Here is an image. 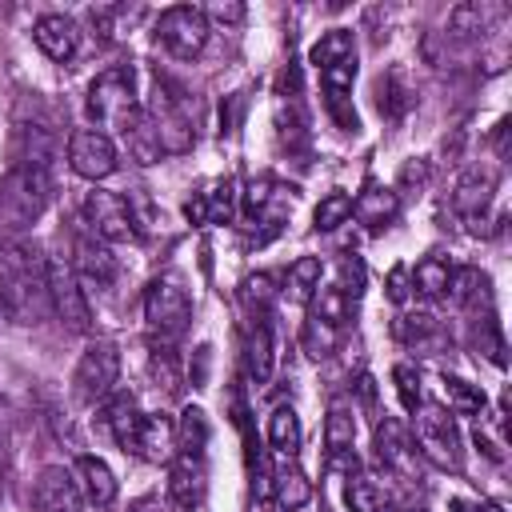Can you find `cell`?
<instances>
[{"label":"cell","mask_w":512,"mask_h":512,"mask_svg":"<svg viewBox=\"0 0 512 512\" xmlns=\"http://www.w3.org/2000/svg\"><path fill=\"white\" fill-rule=\"evenodd\" d=\"M132 512H172V508H168L160 496H140V500L132 504Z\"/></svg>","instance_id":"8d00e7d4"},{"label":"cell","mask_w":512,"mask_h":512,"mask_svg":"<svg viewBox=\"0 0 512 512\" xmlns=\"http://www.w3.org/2000/svg\"><path fill=\"white\" fill-rule=\"evenodd\" d=\"M144 320L152 332V344H176L192 320V300L188 288L176 272H164L148 284L144 292Z\"/></svg>","instance_id":"3957f363"},{"label":"cell","mask_w":512,"mask_h":512,"mask_svg":"<svg viewBox=\"0 0 512 512\" xmlns=\"http://www.w3.org/2000/svg\"><path fill=\"white\" fill-rule=\"evenodd\" d=\"M48 296H52V312L72 328V332H88L92 328V308L88 296L72 272V264H64L60 256L48 260Z\"/></svg>","instance_id":"9c48e42d"},{"label":"cell","mask_w":512,"mask_h":512,"mask_svg":"<svg viewBox=\"0 0 512 512\" xmlns=\"http://www.w3.org/2000/svg\"><path fill=\"white\" fill-rule=\"evenodd\" d=\"M404 276H408V268H392V276H388V296L392 300H404Z\"/></svg>","instance_id":"d590c367"},{"label":"cell","mask_w":512,"mask_h":512,"mask_svg":"<svg viewBox=\"0 0 512 512\" xmlns=\"http://www.w3.org/2000/svg\"><path fill=\"white\" fill-rule=\"evenodd\" d=\"M392 332H396L404 344H420V340H432V336L440 332V320H436L432 312H404V316L392 324Z\"/></svg>","instance_id":"1f68e13d"},{"label":"cell","mask_w":512,"mask_h":512,"mask_svg":"<svg viewBox=\"0 0 512 512\" xmlns=\"http://www.w3.org/2000/svg\"><path fill=\"white\" fill-rule=\"evenodd\" d=\"M248 372L256 384H264L272 376V324L264 312L256 316V324L248 332Z\"/></svg>","instance_id":"7402d4cb"},{"label":"cell","mask_w":512,"mask_h":512,"mask_svg":"<svg viewBox=\"0 0 512 512\" xmlns=\"http://www.w3.org/2000/svg\"><path fill=\"white\" fill-rule=\"evenodd\" d=\"M216 20H244V8L240 4H216V8H208Z\"/></svg>","instance_id":"74e56055"},{"label":"cell","mask_w":512,"mask_h":512,"mask_svg":"<svg viewBox=\"0 0 512 512\" xmlns=\"http://www.w3.org/2000/svg\"><path fill=\"white\" fill-rule=\"evenodd\" d=\"M480 512H504V508H500V504H484Z\"/></svg>","instance_id":"ab89813d"},{"label":"cell","mask_w":512,"mask_h":512,"mask_svg":"<svg viewBox=\"0 0 512 512\" xmlns=\"http://www.w3.org/2000/svg\"><path fill=\"white\" fill-rule=\"evenodd\" d=\"M200 200H204L208 220H232V208H236V188H232V180H224L216 192H204Z\"/></svg>","instance_id":"836d02e7"},{"label":"cell","mask_w":512,"mask_h":512,"mask_svg":"<svg viewBox=\"0 0 512 512\" xmlns=\"http://www.w3.org/2000/svg\"><path fill=\"white\" fill-rule=\"evenodd\" d=\"M448 284H452V268H448V260H440V256H424V260L416 264V272H412V288H416L420 296H428V300L444 296Z\"/></svg>","instance_id":"cb8c5ba5"},{"label":"cell","mask_w":512,"mask_h":512,"mask_svg":"<svg viewBox=\"0 0 512 512\" xmlns=\"http://www.w3.org/2000/svg\"><path fill=\"white\" fill-rule=\"evenodd\" d=\"M352 440H356V412L348 400H332L328 424H324V444L332 456H340V452H352Z\"/></svg>","instance_id":"44dd1931"},{"label":"cell","mask_w":512,"mask_h":512,"mask_svg":"<svg viewBox=\"0 0 512 512\" xmlns=\"http://www.w3.org/2000/svg\"><path fill=\"white\" fill-rule=\"evenodd\" d=\"M352 216V196L348 192H328L320 204H316V228H336Z\"/></svg>","instance_id":"d6a6232c"},{"label":"cell","mask_w":512,"mask_h":512,"mask_svg":"<svg viewBox=\"0 0 512 512\" xmlns=\"http://www.w3.org/2000/svg\"><path fill=\"white\" fill-rule=\"evenodd\" d=\"M408 512H424V508H408Z\"/></svg>","instance_id":"60d3db41"},{"label":"cell","mask_w":512,"mask_h":512,"mask_svg":"<svg viewBox=\"0 0 512 512\" xmlns=\"http://www.w3.org/2000/svg\"><path fill=\"white\" fill-rule=\"evenodd\" d=\"M448 512H480V508H472L468 500H452V504H448Z\"/></svg>","instance_id":"f35d334b"},{"label":"cell","mask_w":512,"mask_h":512,"mask_svg":"<svg viewBox=\"0 0 512 512\" xmlns=\"http://www.w3.org/2000/svg\"><path fill=\"white\" fill-rule=\"evenodd\" d=\"M0 308L16 324H40L52 312L48 260H36L28 244H8L0 252Z\"/></svg>","instance_id":"6da1fadb"},{"label":"cell","mask_w":512,"mask_h":512,"mask_svg":"<svg viewBox=\"0 0 512 512\" xmlns=\"http://www.w3.org/2000/svg\"><path fill=\"white\" fill-rule=\"evenodd\" d=\"M204 444H208V420H204V412L200 408H184L180 428H176V452L204 456Z\"/></svg>","instance_id":"f1b7e54d"},{"label":"cell","mask_w":512,"mask_h":512,"mask_svg":"<svg viewBox=\"0 0 512 512\" xmlns=\"http://www.w3.org/2000/svg\"><path fill=\"white\" fill-rule=\"evenodd\" d=\"M396 208H400V204H396V192H392V188H368V192L352 204V212H356L368 228H384V224L396 216Z\"/></svg>","instance_id":"603a6c76"},{"label":"cell","mask_w":512,"mask_h":512,"mask_svg":"<svg viewBox=\"0 0 512 512\" xmlns=\"http://www.w3.org/2000/svg\"><path fill=\"white\" fill-rule=\"evenodd\" d=\"M32 512H84L80 484L72 480L68 468L48 464L36 476V484H32Z\"/></svg>","instance_id":"7c38bea8"},{"label":"cell","mask_w":512,"mask_h":512,"mask_svg":"<svg viewBox=\"0 0 512 512\" xmlns=\"http://www.w3.org/2000/svg\"><path fill=\"white\" fill-rule=\"evenodd\" d=\"M392 380H396L400 404H404L408 412H416V408H420V376H416V368H412V364H396Z\"/></svg>","instance_id":"e575fe53"},{"label":"cell","mask_w":512,"mask_h":512,"mask_svg":"<svg viewBox=\"0 0 512 512\" xmlns=\"http://www.w3.org/2000/svg\"><path fill=\"white\" fill-rule=\"evenodd\" d=\"M52 180L44 168H12L0 176V244L24 236L48 208Z\"/></svg>","instance_id":"7a4b0ae2"},{"label":"cell","mask_w":512,"mask_h":512,"mask_svg":"<svg viewBox=\"0 0 512 512\" xmlns=\"http://www.w3.org/2000/svg\"><path fill=\"white\" fill-rule=\"evenodd\" d=\"M376 456H380V464L388 472L408 476V480L416 476V448L408 444V436H404V428L396 420H384L376 428Z\"/></svg>","instance_id":"2e32d148"},{"label":"cell","mask_w":512,"mask_h":512,"mask_svg":"<svg viewBox=\"0 0 512 512\" xmlns=\"http://www.w3.org/2000/svg\"><path fill=\"white\" fill-rule=\"evenodd\" d=\"M156 40L168 48V56L176 60H192L204 52L208 44V16L192 4H176L168 12H160L156 20Z\"/></svg>","instance_id":"52a82bcc"},{"label":"cell","mask_w":512,"mask_h":512,"mask_svg":"<svg viewBox=\"0 0 512 512\" xmlns=\"http://www.w3.org/2000/svg\"><path fill=\"white\" fill-rule=\"evenodd\" d=\"M492 188H496V172H492V168H468V172L460 176V184H456L452 204H456V212L468 220L472 232H480V216H484V208H488V200H492Z\"/></svg>","instance_id":"4fadbf2b"},{"label":"cell","mask_w":512,"mask_h":512,"mask_svg":"<svg viewBox=\"0 0 512 512\" xmlns=\"http://www.w3.org/2000/svg\"><path fill=\"white\" fill-rule=\"evenodd\" d=\"M336 336H340V328H336L332 320H324L320 312H308V320H304V336H300L308 356H316V360L328 356V352L336 348Z\"/></svg>","instance_id":"83f0119b"},{"label":"cell","mask_w":512,"mask_h":512,"mask_svg":"<svg viewBox=\"0 0 512 512\" xmlns=\"http://www.w3.org/2000/svg\"><path fill=\"white\" fill-rule=\"evenodd\" d=\"M412 432H416V452L428 456L436 468H460V432L448 408L440 404H424L412 416Z\"/></svg>","instance_id":"5b68a950"},{"label":"cell","mask_w":512,"mask_h":512,"mask_svg":"<svg viewBox=\"0 0 512 512\" xmlns=\"http://www.w3.org/2000/svg\"><path fill=\"white\" fill-rule=\"evenodd\" d=\"M132 452H140V456L152 460V464H168V460L176 456V424H172L164 412H148V416H140Z\"/></svg>","instance_id":"5bb4252c"},{"label":"cell","mask_w":512,"mask_h":512,"mask_svg":"<svg viewBox=\"0 0 512 512\" xmlns=\"http://www.w3.org/2000/svg\"><path fill=\"white\" fill-rule=\"evenodd\" d=\"M444 400H448V412H472V416L484 412V392L460 376H444Z\"/></svg>","instance_id":"4dcf8cb0"},{"label":"cell","mask_w":512,"mask_h":512,"mask_svg":"<svg viewBox=\"0 0 512 512\" xmlns=\"http://www.w3.org/2000/svg\"><path fill=\"white\" fill-rule=\"evenodd\" d=\"M68 164L84 180H104L116 172V144L100 128H80L68 140Z\"/></svg>","instance_id":"30bf717a"},{"label":"cell","mask_w":512,"mask_h":512,"mask_svg":"<svg viewBox=\"0 0 512 512\" xmlns=\"http://www.w3.org/2000/svg\"><path fill=\"white\" fill-rule=\"evenodd\" d=\"M344 496H348V508L352 512H384L388 508V492L376 480H368V476H352Z\"/></svg>","instance_id":"f546056e"},{"label":"cell","mask_w":512,"mask_h":512,"mask_svg":"<svg viewBox=\"0 0 512 512\" xmlns=\"http://www.w3.org/2000/svg\"><path fill=\"white\" fill-rule=\"evenodd\" d=\"M84 212H88L92 236L104 240V244H112V240H132V236H136V216H132L128 200L116 196V192H100V188L88 192Z\"/></svg>","instance_id":"8fae6325"},{"label":"cell","mask_w":512,"mask_h":512,"mask_svg":"<svg viewBox=\"0 0 512 512\" xmlns=\"http://www.w3.org/2000/svg\"><path fill=\"white\" fill-rule=\"evenodd\" d=\"M76 476H80V496L96 508H108L116 500V476L100 456H80L76 460Z\"/></svg>","instance_id":"d6986e66"},{"label":"cell","mask_w":512,"mask_h":512,"mask_svg":"<svg viewBox=\"0 0 512 512\" xmlns=\"http://www.w3.org/2000/svg\"><path fill=\"white\" fill-rule=\"evenodd\" d=\"M32 40L40 44V52L48 60H72L76 56V44H80V32L68 16H40L36 28H32Z\"/></svg>","instance_id":"e0dca14e"},{"label":"cell","mask_w":512,"mask_h":512,"mask_svg":"<svg viewBox=\"0 0 512 512\" xmlns=\"http://www.w3.org/2000/svg\"><path fill=\"white\" fill-rule=\"evenodd\" d=\"M144 116H148V124H152V132H156V140H160L164 152H184V148L192 144L188 104H184V96H180L168 80H156Z\"/></svg>","instance_id":"8992f818"},{"label":"cell","mask_w":512,"mask_h":512,"mask_svg":"<svg viewBox=\"0 0 512 512\" xmlns=\"http://www.w3.org/2000/svg\"><path fill=\"white\" fill-rule=\"evenodd\" d=\"M140 112L136 104V88H132V72L128 68H108L92 80L88 88V116L100 128H128V120Z\"/></svg>","instance_id":"277c9868"},{"label":"cell","mask_w":512,"mask_h":512,"mask_svg":"<svg viewBox=\"0 0 512 512\" xmlns=\"http://www.w3.org/2000/svg\"><path fill=\"white\" fill-rule=\"evenodd\" d=\"M268 440H272V448H276L280 456H296V448H300V416H296V408L280 404V408L272 412V420H268Z\"/></svg>","instance_id":"d4e9b609"},{"label":"cell","mask_w":512,"mask_h":512,"mask_svg":"<svg viewBox=\"0 0 512 512\" xmlns=\"http://www.w3.org/2000/svg\"><path fill=\"white\" fill-rule=\"evenodd\" d=\"M276 500L288 512H296V508H304L312 500V484H308V476L296 464H280V472H276Z\"/></svg>","instance_id":"484cf974"},{"label":"cell","mask_w":512,"mask_h":512,"mask_svg":"<svg viewBox=\"0 0 512 512\" xmlns=\"http://www.w3.org/2000/svg\"><path fill=\"white\" fill-rule=\"evenodd\" d=\"M72 272H80L84 284L112 288L120 264H116V256H112V248H108L104 240H96V236H80V240H76V268H72Z\"/></svg>","instance_id":"9a60e30c"},{"label":"cell","mask_w":512,"mask_h":512,"mask_svg":"<svg viewBox=\"0 0 512 512\" xmlns=\"http://www.w3.org/2000/svg\"><path fill=\"white\" fill-rule=\"evenodd\" d=\"M172 500L180 504V508H196L200 500H204V456H196V452H176L172 460Z\"/></svg>","instance_id":"ac0fdd59"},{"label":"cell","mask_w":512,"mask_h":512,"mask_svg":"<svg viewBox=\"0 0 512 512\" xmlns=\"http://www.w3.org/2000/svg\"><path fill=\"white\" fill-rule=\"evenodd\" d=\"M140 408H136V400L128 396V392H120V396H112L108 400V408H104V420H108V432L116 436V444L120 448H132V440H136V428H140Z\"/></svg>","instance_id":"ffe728a7"},{"label":"cell","mask_w":512,"mask_h":512,"mask_svg":"<svg viewBox=\"0 0 512 512\" xmlns=\"http://www.w3.org/2000/svg\"><path fill=\"white\" fill-rule=\"evenodd\" d=\"M316 288H320V256H300V260L288 268L284 292H288V300L304 304V300H308Z\"/></svg>","instance_id":"4316f807"},{"label":"cell","mask_w":512,"mask_h":512,"mask_svg":"<svg viewBox=\"0 0 512 512\" xmlns=\"http://www.w3.org/2000/svg\"><path fill=\"white\" fill-rule=\"evenodd\" d=\"M120 380V352L116 344L108 340H96L84 348L76 372H72V388H76V400L84 404H96V400H108V392L116 388Z\"/></svg>","instance_id":"ba28073f"}]
</instances>
